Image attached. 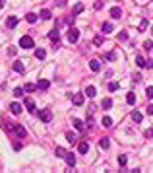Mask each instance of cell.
<instances>
[{"label": "cell", "instance_id": "1", "mask_svg": "<svg viewBox=\"0 0 153 173\" xmlns=\"http://www.w3.org/2000/svg\"><path fill=\"white\" fill-rule=\"evenodd\" d=\"M19 47H21V49H33L35 43H33V39L29 37V35H23V37L19 39Z\"/></svg>", "mask_w": 153, "mask_h": 173}, {"label": "cell", "instance_id": "2", "mask_svg": "<svg viewBox=\"0 0 153 173\" xmlns=\"http://www.w3.org/2000/svg\"><path fill=\"white\" fill-rule=\"evenodd\" d=\"M39 119L43 122H51L52 121V113L49 109H43V111H39Z\"/></svg>", "mask_w": 153, "mask_h": 173}, {"label": "cell", "instance_id": "3", "mask_svg": "<svg viewBox=\"0 0 153 173\" xmlns=\"http://www.w3.org/2000/svg\"><path fill=\"white\" fill-rule=\"evenodd\" d=\"M78 39H80V29L70 27V31H68V41H70V43H76Z\"/></svg>", "mask_w": 153, "mask_h": 173}, {"label": "cell", "instance_id": "4", "mask_svg": "<svg viewBox=\"0 0 153 173\" xmlns=\"http://www.w3.org/2000/svg\"><path fill=\"white\" fill-rule=\"evenodd\" d=\"M49 39H51L52 43L58 47V43H60V31H58V29H52V31H49Z\"/></svg>", "mask_w": 153, "mask_h": 173}, {"label": "cell", "instance_id": "5", "mask_svg": "<svg viewBox=\"0 0 153 173\" xmlns=\"http://www.w3.org/2000/svg\"><path fill=\"white\" fill-rule=\"evenodd\" d=\"M64 160H66L68 167H74V165H76V156L72 154V152H66V156H64Z\"/></svg>", "mask_w": 153, "mask_h": 173}, {"label": "cell", "instance_id": "6", "mask_svg": "<svg viewBox=\"0 0 153 173\" xmlns=\"http://www.w3.org/2000/svg\"><path fill=\"white\" fill-rule=\"evenodd\" d=\"M14 132H16V134L19 136V138H23V136L27 134V130L23 127H21V125H14Z\"/></svg>", "mask_w": 153, "mask_h": 173}, {"label": "cell", "instance_id": "7", "mask_svg": "<svg viewBox=\"0 0 153 173\" xmlns=\"http://www.w3.org/2000/svg\"><path fill=\"white\" fill-rule=\"evenodd\" d=\"M16 26H18V18H16V16H10V18L6 19V27L12 29V27H16Z\"/></svg>", "mask_w": 153, "mask_h": 173}, {"label": "cell", "instance_id": "8", "mask_svg": "<svg viewBox=\"0 0 153 173\" xmlns=\"http://www.w3.org/2000/svg\"><path fill=\"white\" fill-rule=\"evenodd\" d=\"M89 68H91L93 72H99V70H101V62L93 58V60H89Z\"/></svg>", "mask_w": 153, "mask_h": 173}, {"label": "cell", "instance_id": "9", "mask_svg": "<svg viewBox=\"0 0 153 173\" xmlns=\"http://www.w3.org/2000/svg\"><path fill=\"white\" fill-rule=\"evenodd\" d=\"M78 152H80V154H87V152H89V144H87V142H80Z\"/></svg>", "mask_w": 153, "mask_h": 173}, {"label": "cell", "instance_id": "10", "mask_svg": "<svg viewBox=\"0 0 153 173\" xmlns=\"http://www.w3.org/2000/svg\"><path fill=\"white\" fill-rule=\"evenodd\" d=\"M14 70L18 72V74H23V70H25V66H23V62H21V60H18V62H14Z\"/></svg>", "mask_w": 153, "mask_h": 173}, {"label": "cell", "instance_id": "11", "mask_svg": "<svg viewBox=\"0 0 153 173\" xmlns=\"http://www.w3.org/2000/svg\"><path fill=\"white\" fill-rule=\"evenodd\" d=\"M10 111H12L14 115H19L21 113V105L19 103H10Z\"/></svg>", "mask_w": 153, "mask_h": 173}, {"label": "cell", "instance_id": "12", "mask_svg": "<svg viewBox=\"0 0 153 173\" xmlns=\"http://www.w3.org/2000/svg\"><path fill=\"white\" fill-rule=\"evenodd\" d=\"M85 95H87V97H95L97 95L95 86H87V88H85Z\"/></svg>", "mask_w": 153, "mask_h": 173}, {"label": "cell", "instance_id": "13", "mask_svg": "<svg viewBox=\"0 0 153 173\" xmlns=\"http://www.w3.org/2000/svg\"><path fill=\"white\" fill-rule=\"evenodd\" d=\"M49 86H51V84H49V80H43V78L37 82V88H39V90H47Z\"/></svg>", "mask_w": 153, "mask_h": 173}, {"label": "cell", "instance_id": "14", "mask_svg": "<svg viewBox=\"0 0 153 173\" xmlns=\"http://www.w3.org/2000/svg\"><path fill=\"white\" fill-rule=\"evenodd\" d=\"M72 101H74V105H82V103H83V95H82V93H76V95L72 97Z\"/></svg>", "mask_w": 153, "mask_h": 173}, {"label": "cell", "instance_id": "15", "mask_svg": "<svg viewBox=\"0 0 153 173\" xmlns=\"http://www.w3.org/2000/svg\"><path fill=\"white\" fill-rule=\"evenodd\" d=\"M141 119H143V117H141L140 111H132V121L134 122H141Z\"/></svg>", "mask_w": 153, "mask_h": 173}, {"label": "cell", "instance_id": "16", "mask_svg": "<svg viewBox=\"0 0 153 173\" xmlns=\"http://www.w3.org/2000/svg\"><path fill=\"white\" fill-rule=\"evenodd\" d=\"M110 16H113V18L115 19H118L122 16V12H120V8H110Z\"/></svg>", "mask_w": 153, "mask_h": 173}, {"label": "cell", "instance_id": "17", "mask_svg": "<svg viewBox=\"0 0 153 173\" xmlns=\"http://www.w3.org/2000/svg\"><path fill=\"white\" fill-rule=\"evenodd\" d=\"M145 58L141 57V55H138V57H136V64H138V66H140V68H143V66H145Z\"/></svg>", "mask_w": 153, "mask_h": 173}, {"label": "cell", "instance_id": "18", "mask_svg": "<svg viewBox=\"0 0 153 173\" xmlns=\"http://www.w3.org/2000/svg\"><path fill=\"white\" fill-rule=\"evenodd\" d=\"M35 57H37L39 60H43V58L47 57V51L45 49H37V51H35Z\"/></svg>", "mask_w": 153, "mask_h": 173}, {"label": "cell", "instance_id": "19", "mask_svg": "<svg viewBox=\"0 0 153 173\" xmlns=\"http://www.w3.org/2000/svg\"><path fill=\"white\" fill-rule=\"evenodd\" d=\"M25 19L27 21H29V24H35V21H37V14H33V12H29L25 16Z\"/></svg>", "mask_w": 153, "mask_h": 173}, {"label": "cell", "instance_id": "20", "mask_svg": "<svg viewBox=\"0 0 153 173\" xmlns=\"http://www.w3.org/2000/svg\"><path fill=\"white\" fill-rule=\"evenodd\" d=\"M25 107H27L29 113H35V103H33L31 99H27V101H25Z\"/></svg>", "mask_w": 153, "mask_h": 173}, {"label": "cell", "instance_id": "21", "mask_svg": "<svg viewBox=\"0 0 153 173\" xmlns=\"http://www.w3.org/2000/svg\"><path fill=\"white\" fill-rule=\"evenodd\" d=\"M126 103H130V105H134V103H136V93H132V91H130V93L126 95Z\"/></svg>", "mask_w": 153, "mask_h": 173}, {"label": "cell", "instance_id": "22", "mask_svg": "<svg viewBox=\"0 0 153 173\" xmlns=\"http://www.w3.org/2000/svg\"><path fill=\"white\" fill-rule=\"evenodd\" d=\"M66 138H68V142H70V144H74V142H78V136L74 134V132H66Z\"/></svg>", "mask_w": 153, "mask_h": 173}, {"label": "cell", "instance_id": "23", "mask_svg": "<svg viewBox=\"0 0 153 173\" xmlns=\"http://www.w3.org/2000/svg\"><path fill=\"white\" fill-rule=\"evenodd\" d=\"M101 105H103V109H110V107H113V99H108V97H107V99H103Z\"/></svg>", "mask_w": 153, "mask_h": 173}, {"label": "cell", "instance_id": "24", "mask_svg": "<svg viewBox=\"0 0 153 173\" xmlns=\"http://www.w3.org/2000/svg\"><path fill=\"white\" fill-rule=\"evenodd\" d=\"M82 12H83V4H80V2H78L76 6H74V12H72V14H74V16H78V14H82Z\"/></svg>", "mask_w": 153, "mask_h": 173}, {"label": "cell", "instance_id": "25", "mask_svg": "<svg viewBox=\"0 0 153 173\" xmlns=\"http://www.w3.org/2000/svg\"><path fill=\"white\" fill-rule=\"evenodd\" d=\"M74 128H76V130H83V122L80 121V119H74Z\"/></svg>", "mask_w": 153, "mask_h": 173}, {"label": "cell", "instance_id": "26", "mask_svg": "<svg viewBox=\"0 0 153 173\" xmlns=\"http://www.w3.org/2000/svg\"><path fill=\"white\" fill-rule=\"evenodd\" d=\"M103 127H113V119L110 117H103Z\"/></svg>", "mask_w": 153, "mask_h": 173}, {"label": "cell", "instance_id": "27", "mask_svg": "<svg viewBox=\"0 0 153 173\" xmlns=\"http://www.w3.org/2000/svg\"><path fill=\"white\" fill-rule=\"evenodd\" d=\"M126 163H128V158H126V156H118V165L124 167Z\"/></svg>", "mask_w": 153, "mask_h": 173}, {"label": "cell", "instance_id": "28", "mask_svg": "<svg viewBox=\"0 0 153 173\" xmlns=\"http://www.w3.org/2000/svg\"><path fill=\"white\" fill-rule=\"evenodd\" d=\"M41 18H43V19H51L52 18L51 10H43V12H41Z\"/></svg>", "mask_w": 153, "mask_h": 173}, {"label": "cell", "instance_id": "29", "mask_svg": "<svg viewBox=\"0 0 153 173\" xmlns=\"http://www.w3.org/2000/svg\"><path fill=\"white\" fill-rule=\"evenodd\" d=\"M99 146H101L103 150H107L108 148V138H101V140H99Z\"/></svg>", "mask_w": 153, "mask_h": 173}, {"label": "cell", "instance_id": "30", "mask_svg": "<svg viewBox=\"0 0 153 173\" xmlns=\"http://www.w3.org/2000/svg\"><path fill=\"white\" fill-rule=\"evenodd\" d=\"M113 31V24H103V33H110Z\"/></svg>", "mask_w": 153, "mask_h": 173}, {"label": "cell", "instance_id": "31", "mask_svg": "<svg viewBox=\"0 0 153 173\" xmlns=\"http://www.w3.org/2000/svg\"><path fill=\"white\" fill-rule=\"evenodd\" d=\"M23 91H25L23 88H14V95H16V97H21V95H23Z\"/></svg>", "mask_w": 153, "mask_h": 173}, {"label": "cell", "instance_id": "32", "mask_svg": "<svg viewBox=\"0 0 153 173\" xmlns=\"http://www.w3.org/2000/svg\"><path fill=\"white\" fill-rule=\"evenodd\" d=\"M147 26H149V24H147V19H141V21H140V31H145Z\"/></svg>", "mask_w": 153, "mask_h": 173}, {"label": "cell", "instance_id": "33", "mask_svg": "<svg viewBox=\"0 0 153 173\" xmlns=\"http://www.w3.org/2000/svg\"><path fill=\"white\" fill-rule=\"evenodd\" d=\"M35 88H37L35 84H27V86H25V88H23V90H25V91H29V93H31V91H35Z\"/></svg>", "mask_w": 153, "mask_h": 173}, {"label": "cell", "instance_id": "34", "mask_svg": "<svg viewBox=\"0 0 153 173\" xmlns=\"http://www.w3.org/2000/svg\"><path fill=\"white\" fill-rule=\"evenodd\" d=\"M56 156L58 158H64V156H66V150H64V148H56Z\"/></svg>", "mask_w": 153, "mask_h": 173}, {"label": "cell", "instance_id": "35", "mask_svg": "<svg viewBox=\"0 0 153 173\" xmlns=\"http://www.w3.org/2000/svg\"><path fill=\"white\" fill-rule=\"evenodd\" d=\"M143 49H145V51H151L153 49V41H145V43H143Z\"/></svg>", "mask_w": 153, "mask_h": 173}, {"label": "cell", "instance_id": "36", "mask_svg": "<svg viewBox=\"0 0 153 173\" xmlns=\"http://www.w3.org/2000/svg\"><path fill=\"white\" fill-rule=\"evenodd\" d=\"M126 39H128V33H126V31H120V33H118V41H126Z\"/></svg>", "mask_w": 153, "mask_h": 173}, {"label": "cell", "instance_id": "37", "mask_svg": "<svg viewBox=\"0 0 153 173\" xmlns=\"http://www.w3.org/2000/svg\"><path fill=\"white\" fill-rule=\"evenodd\" d=\"M108 90H110V91H116V90H118V84H116V82H110V84H108Z\"/></svg>", "mask_w": 153, "mask_h": 173}, {"label": "cell", "instance_id": "38", "mask_svg": "<svg viewBox=\"0 0 153 173\" xmlns=\"http://www.w3.org/2000/svg\"><path fill=\"white\" fill-rule=\"evenodd\" d=\"M105 58H107V60H115L116 55H115V53H105Z\"/></svg>", "mask_w": 153, "mask_h": 173}, {"label": "cell", "instance_id": "39", "mask_svg": "<svg viewBox=\"0 0 153 173\" xmlns=\"http://www.w3.org/2000/svg\"><path fill=\"white\" fill-rule=\"evenodd\" d=\"M145 93H147V97H149V99H153V86H149V88H147Z\"/></svg>", "mask_w": 153, "mask_h": 173}, {"label": "cell", "instance_id": "40", "mask_svg": "<svg viewBox=\"0 0 153 173\" xmlns=\"http://www.w3.org/2000/svg\"><path fill=\"white\" fill-rule=\"evenodd\" d=\"M145 68H153V58H149V60L145 62Z\"/></svg>", "mask_w": 153, "mask_h": 173}, {"label": "cell", "instance_id": "41", "mask_svg": "<svg viewBox=\"0 0 153 173\" xmlns=\"http://www.w3.org/2000/svg\"><path fill=\"white\" fill-rule=\"evenodd\" d=\"M93 43H95V45H101L103 39H101V37H95V39H93Z\"/></svg>", "mask_w": 153, "mask_h": 173}, {"label": "cell", "instance_id": "42", "mask_svg": "<svg viewBox=\"0 0 153 173\" xmlns=\"http://www.w3.org/2000/svg\"><path fill=\"white\" fill-rule=\"evenodd\" d=\"M147 115H153V103H151V105H147Z\"/></svg>", "mask_w": 153, "mask_h": 173}, {"label": "cell", "instance_id": "43", "mask_svg": "<svg viewBox=\"0 0 153 173\" xmlns=\"http://www.w3.org/2000/svg\"><path fill=\"white\" fill-rule=\"evenodd\" d=\"M145 136H147V138H151V136H153V130H151V128H147V130H145Z\"/></svg>", "mask_w": 153, "mask_h": 173}, {"label": "cell", "instance_id": "44", "mask_svg": "<svg viewBox=\"0 0 153 173\" xmlns=\"http://www.w3.org/2000/svg\"><path fill=\"white\" fill-rule=\"evenodd\" d=\"M0 8H4V0H0Z\"/></svg>", "mask_w": 153, "mask_h": 173}, {"label": "cell", "instance_id": "45", "mask_svg": "<svg viewBox=\"0 0 153 173\" xmlns=\"http://www.w3.org/2000/svg\"><path fill=\"white\" fill-rule=\"evenodd\" d=\"M151 31H153V27H151Z\"/></svg>", "mask_w": 153, "mask_h": 173}]
</instances>
